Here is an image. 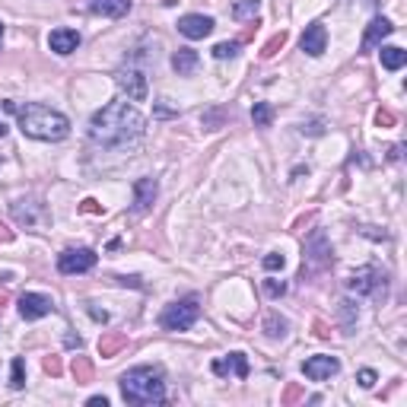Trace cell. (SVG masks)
<instances>
[{
  "mask_svg": "<svg viewBox=\"0 0 407 407\" xmlns=\"http://www.w3.org/2000/svg\"><path fill=\"white\" fill-rule=\"evenodd\" d=\"M394 121H398V118H394L392 108H379V112H376V124H379V128H394Z\"/></svg>",
  "mask_w": 407,
  "mask_h": 407,
  "instance_id": "31",
  "label": "cell"
},
{
  "mask_svg": "<svg viewBox=\"0 0 407 407\" xmlns=\"http://www.w3.org/2000/svg\"><path fill=\"white\" fill-rule=\"evenodd\" d=\"M258 13H261V0H236L232 7V20L239 22H255Z\"/></svg>",
  "mask_w": 407,
  "mask_h": 407,
  "instance_id": "20",
  "label": "cell"
},
{
  "mask_svg": "<svg viewBox=\"0 0 407 407\" xmlns=\"http://www.w3.org/2000/svg\"><path fill=\"white\" fill-rule=\"evenodd\" d=\"M156 194H159L156 179H137L134 182V214H147L156 204Z\"/></svg>",
  "mask_w": 407,
  "mask_h": 407,
  "instance_id": "14",
  "label": "cell"
},
{
  "mask_svg": "<svg viewBox=\"0 0 407 407\" xmlns=\"http://www.w3.org/2000/svg\"><path fill=\"white\" fill-rule=\"evenodd\" d=\"M214 26L216 22L210 20V16H204V13H188V16H182L179 20V32L185 38H194V42H198V38H207L210 32H214Z\"/></svg>",
  "mask_w": 407,
  "mask_h": 407,
  "instance_id": "13",
  "label": "cell"
},
{
  "mask_svg": "<svg viewBox=\"0 0 407 407\" xmlns=\"http://www.w3.org/2000/svg\"><path fill=\"white\" fill-rule=\"evenodd\" d=\"M299 48L306 51L309 57H322L325 48H328V29H325L322 22L306 26V32H302V38H299Z\"/></svg>",
  "mask_w": 407,
  "mask_h": 407,
  "instance_id": "11",
  "label": "cell"
},
{
  "mask_svg": "<svg viewBox=\"0 0 407 407\" xmlns=\"http://www.w3.org/2000/svg\"><path fill=\"white\" fill-rule=\"evenodd\" d=\"M302 372H306L312 382H328L331 376H337L341 372V363H337V357H309L306 363H302Z\"/></svg>",
  "mask_w": 407,
  "mask_h": 407,
  "instance_id": "10",
  "label": "cell"
},
{
  "mask_svg": "<svg viewBox=\"0 0 407 407\" xmlns=\"http://www.w3.org/2000/svg\"><path fill=\"white\" fill-rule=\"evenodd\" d=\"M86 10L96 16H108V20H121L131 13V0H86Z\"/></svg>",
  "mask_w": 407,
  "mask_h": 407,
  "instance_id": "15",
  "label": "cell"
},
{
  "mask_svg": "<svg viewBox=\"0 0 407 407\" xmlns=\"http://www.w3.org/2000/svg\"><path fill=\"white\" fill-rule=\"evenodd\" d=\"M210 369H214V376H223V379H226V376H236V379H245V376H249V357H245V353H229V357H220V360H214V366H210Z\"/></svg>",
  "mask_w": 407,
  "mask_h": 407,
  "instance_id": "12",
  "label": "cell"
},
{
  "mask_svg": "<svg viewBox=\"0 0 407 407\" xmlns=\"http://www.w3.org/2000/svg\"><path fill=\"white\" fill-rule=\"evenodd\" d=\"M306 398V392H302V385H296V382H290V385L283 388V394H280V404H296V401H302Z\"/></svg>",
  "mask_w": 407,
  "mask_h": 407,
  "instance_id": "27",
  "label": "cell"
},
{
  "mask_svg": "<svg viewBox=\"0 0 407 407\" xmlns=\"http://www.w3.org/2000/svg\"><path fill=\"white\" fill-rule=\"evenodd\" d=\"M3 134H7V124H3V121H0V137H3Z\"/></svg>",
  "mask_w": 407,
  "mask_h": 407,
  "instance_id": "43",
  "label": "cell"
},
{
  "mask_svg": "<svg viewBox=\"0 0 407 407\" xmlns=\"http://www.w3.org/2000/svg\"><path fill=\"white\" fill-rule=\"evenodd\" d=\"M347 286L360 296H385L388 277H385V271H379V267H360V271L347 280Z\"/></svg>",
  "mask_w": 407,
  "mask_h": 407,
  "instance_id": "7",
  "label": "cell"
},
{
  "mask_svg": "<svg viewBox=\"0 0 407 407\" xmlns=\"http://www.w3.org/2000/svg\"><path fill=\"white\" fill-rule=\"evenodd\" d=\"M16 114H20L22 134L32 137V140H64V137L71 134V121H67L61 112L48 108V105L32 102V105L20 108Z\"/></svg>",
  "mask_w": 407,
  "mask_h": 407,
  "instance_id": "3",
  "label": "cell"
},
{
  "mask_svg": "<svg viewBox=\"0 0 407 407\" xmlns=\"http://www.w3.org/2000/svg\"><path fill=\"white\" fill-rule=\"evenodd\" d=\"M7 306V293H3V290H0V309Z\"/></svg>",
  "mask_w": 407,
  "mask_h": 407,
  "instance_id": "42",
  "label": "cell"
},
{
  "mask_svg": "<svg viewBox=\"0 0 407 407\" xmlns=\"http://www.w3.org/2000/svg\"><path fill=\"white\" fill-rule=\"evenodd\" d=\"M283 45H286V32H277V36H274L271 42L265 45V48H261V57H265V61H271V57L277 54V51L283 48Z\"/></svg>",
  "mask_w": 407,
  "mask_h": 407,
  "instance_id": "28",
  "label": "cell"
},
{
  "mask_svg": "<svg viewBox=\"0 0 407 407\" xmlns=\"http://www.w3.org/2000/svg\"><path fill=\"white\" fill-rule=\"evenodd\" d=\"M121 398L128 404H163L165 382L159 366H137L121 376Z\"/></svg>",
  "mask_w": 407,
  "mask_h": 407,
  "instance_id": "2",
  "label": "cell"
},
{
  "mask_svg": "<svg viewBox=\"0 0 407 407\" xmlns=\"http://www.w3.org/2000/svg\"><path fill=\"white\" fill-rule=\"evenodd\" d=\"M114 83H118V89L128 96V102H143L147 96H150L147 73H143L140 67H134V64L118 67V73H114Z\"/></svg>",
  "mask_w": 407,
  "mask_h": 407,
  "instance_id": "6",
  "label": "cell"
},
{
  "mask_svg": "<svg viewBox=\"0 0 407 407\" xmlns=\"http://www.w3.org/2000/svg\"><path fill=\"white\" fill-rule=\"evenodd\" d=\"M54 312V299L45 293H22L20 296V315L26 322H38L45 315Z\"/></svg>",
  "mask_w": 407,
  "mask_h": 407,
  "instance_id": "9",
  "label": "cell"
},
{
  "mask_svg": "<svg viewBox=\"0 0 407 407\" xmlns=\"http://www.w3.org/2000/svg\"><path fill=\"white\" fill-rule=\"evenodd\" d=\"M10 385H13L16 392L26 385V363H22V357L13 360V376H10Z\"/></svg>",
  "mask_w": 407,
  "mask_h": 407,
  "instance_id": "29",
  "label": "cell"
},
{
  "mask_svg": "<svg viewBox=\"0 0 407 407\" xmlns=\"http://www.w3.org/2000/svg\"><path fill=\"white\" fill-rule=\"evenodd\" d=\"M265 293L277 299V296L286 293V283H283V280H265Z\"/></svg>",
  "mask_w": 407,
  "mask_h": 407,
  "instance_id": "34",
  "label": "cell"
},
{
  "mask_svg": "<svg viewBox=\"0 0 407 407\" xmlns=\"http://www.w3.org/2000/svg\"><path fill=\"white\" fill-rule=\"evenodd\" d=\"M96 267V251L93 249H67L57 255V271L61 274H86Z\"/></svg>",
  "mask_w": 407,
  "mask_h": 407,
  "instance_id": "8",
  "label": "cell"
},
{
  "mask_svg": "<svg viewBox=\"0 0 407 407\" xmlns=\"http://www.w3.org/2000/svg\"><path fill=\"white\" fill-rule=\"evenodd\" d=\"M198 318H200V299L198 296H185V299H175L172 306L163 309L159 328L163 331H188Z\"/></svg>",
  "mask_w": 407,
  "mask_h": 407,
  "instance_id": "4",
  "label": "cell"
},
{
  "mask_svg": "<svg viewBox=\"0 0 407 407\" xmlns=\"http://www.w3.org/2000/svg\"><path fill=\"white\" fill-rule=\"evenodd\" d=\"M239 45H242V42H239V38H232V42H220V45H216V48H214V57H216V61H226V57H236V54H239Z\"/></svg>",
  "mask_w": 407,
  "mask_h": 407,
  "instance_id": "26",
  "label": "cell"
},
{
  "mask_svg": "<svg viewBox=\"0 0 407 407\" xmlns=\"http://www.w3.org/2000/svg\"><path fill=\"white\" fill-rule=\"evenodd\" d=\"M71 369H73V379H77V385H86V382H93V363H89L86 357H73Z\"/></svg>",
  "mask_w": 407,
  "mask_h": 407,
  "instance_id": "22",
  "label": "cell"
},
{
  "mask_svg": "<svg viewBox=\"0 0 407 407\" xmlns=\"http://www.w3.org/2000/svg\"><path fill=\"white\" fill-rule=\"evenodd\" d=\"M325 267H331V245L322 229H315L306 242V255H302V280L322 274Z\"/></svg>",
  "mask_w": 407,
  "mask_h": 407,
  "instance_id": "5",
  "label": "cell"
},
{
  "mask_svg": "<svg viewBox=\"0 0 407 407\" xmlns=\"http://www.w3.org/2000/svg\"><path fill=\"white\" fill-rule=\"evenodd\" d=\"M357 379H360V385H363V388H372V385H376V372H372V369H360Z\"/></svg>",
  "mask_w": 407,
  "mask_h": 407,
  "instance_id": "37",
  "label": "cell"
},
{
  "mask_svg": "<svg viewBox=\"0 0 407 407\" xmlns=\"http://www.w3.org/2000/svg\"><path fill=\"white\" fill-rule=\"evenodd\" d=\"M86 404H89V407H108V398H105V394H96V398H89Z\"/></svg>",
  "mask_w": 407,
  "mask_h": 407,
  "instance_id": "40",
  "label": "cell"
},
{
  "mask_svg": "<svg viewBox=\"0 0 407 407\" xmlns=\"http://www.w3.org/2000/svg\"><path fill=\"white\" fill-rule=\"evenodd\" d=\"M302 134H312V137H318V134H325V121L322 118H315V121H309V124H302Z\"/></svg>",
  "mask_w": 407,
  "mask_h": 407,
  "instance_id": "35",
  "label": "cell"
},
{
  "mask_svg": "<svg viewBox=\"0 0 407 407\" xmlns=\"http://www.w3.org/2000/svg\"><path fill=\"white\" fill-rule=\"evenodd\" d=\"M312 328H315V337H322V341H328V337H331V328L322 322V318H315Z\"/></svg>",
  "mask_w": 407,
  "mask_h": 407,
  "instance_id": "38",
  "label": "cell"
},
{
  "mask_svg": "<svg viewBox=\"0 0 407 407\" xmlns=\"http://www.w3.org/2000/svg\"><path fill=\"white\" fill-rule=\"evenodd\" d=\"M394 32V26L392 22L385 20V16H376V20L369 22V29H366V36H363V45H360V48L363 51H372V48H379L382 42H385L388 36H392Z\"/></svg>",
  "mask_w": 407,
  "mask_h": 407,
  "instance_id": "16",
  "label": "cell"
},
{
  "mask_svg": "<svg viewBox=\"0 0 407 407\" xmlns=\"http://www.w3.org/2000/svg\"><path fill=\"white\" fill-rule=\"evenodd\" d=\"M388 159H392V163H398V159H401V147H392V156H388Z\"/></svg>",
  "mask_w": 407,
  "mask_h": 407,
  "instance_id": "41",
  "label": "cell"
},
{
  "mask_svg": "<svg viewBox=\"0 0 407 407\" xmlns=\"http://www.w3.org/2000/svg\"><path fill=\"white\" fill-rule=\"evenodd\" d=\"M357 306H353L350 299H341V318H343V334H353V328H357Z\"/></svg>",
  "mask_w": 407,
  "mask_h": 407,
  "instance_id": "24",
  "label": "cell"
},
{
  "mask_svg": "<svg viewBox=\"0 0 407 407\" xmlns=\"http://www.w3.org/2000/svg\"><path fill=\"white\" fill-rule=\"evenodd\" d=\"M13 216H16V220H20V223H26V226H36V214H32V207H22V200H16V204H13Z\"/></svg>",
  "mask_w": 407,
  "mask_h": 407,
  "instance_id": "30",
  "label": "cell"
},
{
  "mask_svg": "<svg viewBox=\"0 0 407 407\" xmlns=\"http://www.w3.org/2000/svg\"><path fill=\"white\" fill-rule=\"evenodd\" d=\"M124 347H128V334H121V331H108V334L99 337V357L102 360L118 357Z\"/></svg>",
  "mask_w": 407,
  "mask_h": 407,
  "instance_id": "19",
  "label": "cell"
},
{
  "mask_svg": "<svg viewBox=\"0 0 407 407\" xmlns=\"http://www.w3.org/2000/svg\"><path fill=\"white\" fill-rule=\"evenodd\" d=\"M7 242H13V229L7 223H0V245H7Z\"/></svg>",
  "mask_w": 407,
  "mask_h": 407,
  "instance_id": "39",
  "label": "cell"
},
{
  "mask_svg": "<svg viewBox=\"0 0 407 407\" xmlns=\"http://www.w3.org/2000/svg\"><path fill=\"white\" fill-rule=\"evenodd\" d=\"M251 121H255V128H267V124L274 121L271 102H255V108H251Z\"/></svg>",
  "mask_w": 407,
  "mask_h": 407,
  "instance_id": "23",
  "label": "cell"
},
{
  "mask_svg": "<svg viewBox=\"0 0 407 407\" xmlns=\"http://www.w3.org/2000/svg\"><path fill=\"white\" fill-rule=\"evenodd\" d=\"M147 131V118L128 102H108L89 121V140L105 150H124L137 143Z\"/></svg>",
  "mask_w": 407,
  "mask_h": 407,
  "instance_id": "1",
  "label": "cell"
},
{
  "mask_svg": "<svg viewBox=\"0 0 407 407\" xmlns=\"http://www.w3.org/2000/svg\"><path fill=\"white\" fill-rule=\"evenodd\" d=\"M45 372H48V376H61V372H64V363H61V357H54V353H51V357H45Z\"/></svg>",
  "mask_w": 407,
  "mask_h": 407,
  "instance_id": "32",
  "label": "cell"
},
{
  "mask_svg": "<svg viewBox=\"0 0 407 407\" xmlns=\"http://www.w3.org/2000/svg\"><path fill=\"white\" fill-rule=\"evenodd\" d=\"M286 328H290V322H286V318H280V315H267V318H265V334L267 337H283Z\"/></svg>",
  "mask_w": 407,
  "mask_h": 407,
  "instance_id": "25",
  "label": "cell"
},
{
  "mask_svg": "<svg viewBox=\"0 0 407 407\" xmlns=\"http://www.w3.org/2000/svg\"><path fill=\"white\" fill-rule=\"evenodd\" d=\"M48 48L54 54H73L80 48V32L77 29H54L48 36Z\"/></svg>",
  "mask_w": 407,
  "mask_h": 407,
  "instance_id": "17",
  "label": "cell"
},
{
  "mask_svg": "<svg viewBox=\"0 0 407 407\" xmlns=\"http://www.w3.org/2000/svg\"><path fill=\"white\" fill-rule=\"evenodd\" d=\"M283 265H286V258L277 255V251H271V255L265 258V271H283Z\"/></svg>",
  "mask_w": 407,
  "mask_h": 407,
  "instance_id": "33",
  "label": "cell"
},
{
  "mask_svg": "<svg viewBox=\"0 0 407 407\" xmlns=\"http://www.w3.org/2000/svg\"><path fill=\"white\" fill-rule=\"evenodd\" d=\"M80 214H102V204L96 198H86L83 204H80Z\"/></svg>",
  "mask_w": 407,
  "mask_h": 407,
  "instance_id": "36",
  "label": "cell"
},
{
  "mask_svg": "<svg viewBox=\"0 0 407 407\" xmlns=\"http://www.w3.org/2000/svg\"><path fill=\"white\" fill-rule=\"evenodd\" d=\"M0 42H3V22H0Z\"/></svg>",
  "mask_w": 407,
  "mask_h": 407,
  "instance_id": "44",
  "label": "cell"
},
{
  "mask_svg": "<svg viewBox=\"0 0 407 407\" xmlns=\"http://www.w3.org/2000/svg\"><path fill=\"white\" fill-rule=\"evenodd\" d=\"M404 64H407V51L404 48H394V45L382 48V67H385V71H401Z\"/></svg>",
  "mask_w": 407,
  "mask_h": 407,
  "instance_id": "21",
  "label": "cell"
},
{
  "mask_svg": "<svg viewBox=\"0 0 407 407\" xmlns=\"http://www.w3.org/2000/svg\"><path fill=\"white\" fill-rule=\"evenodd\" d=\"M198 64H200V57L194 48H179L172 54V71L179 73V77H191V73L198 71Z\"/></svg>",
  "mask_w": 407,
  "mask_h": 407,
  "instance_id": "18",
  "label": "cell"
}]
</instances>
